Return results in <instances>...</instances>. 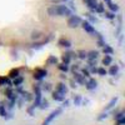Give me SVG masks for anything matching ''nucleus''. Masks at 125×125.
<instances>
[{"instance_id":"obj_21","label":"nucleus","mask_w":125,"mask_h":125,"mask_svg":"<svg viewBox=\"0 0 125 125\" xmlns=\"http://www.w3.org/2000/svg\"><path fill=\"white\" fill-rule=\"evenodd\" d=\"M19 75H20L19 69H13V70H10V73H9V78L10 79H14V78L19 76Z\"/></svg>"},{"instance_id":"obj_14","label":"nucleus","mask_w":125,"mask_h":125,"mask_svg":"<svg viewBox=\"0 0 125 125\" xmlns=\"http://www.w3.org/2000/svg\"><path fill=\"white\" fill-rule=\"evenodd\" d=\"M53 99L55 100V101H64L65 100V95H62V94H60V93H58L56 90L53 93Z\"/></svg>"},{"instance_id":"obj_26","label":"nucleus","mask_w":125,"mask_h":125,"mask_svg":"<svg viewBox=\"0 0 125 125\" xmlns=\"http://www.w3.org/2000/svg\"><path fill=\"white\" fill-rule=\"evenodd\" d=\"M86 56H88V53H86L85 50H79V51H78V58H79V59L84 60V59H86Z\"/></svg>"},{"instance_id":"obj_34","label":"nucleus","mask_w":125,"mask_h":125,"mask_svg":"<svg viewBox=\"0 0 125 125\" xmlns=\"http://www.w3.org/2000/svg\"><path fill=\"white\" fill-rule=\"evenodd\" d=\"M121 118H125V116H124V111H120V113L116 114V115H115V120H119V119H121Z\"/></svg>"},{"instance_id":"obj_37","label":"nucleus","mask_w":125,"mask_h":125,"mask_svg":"<svg viewBox=\"0 0 125 125\" xmlns=\"http://www.w3.org/2000/svg\"><path fill=\"white\" fill-rule=\"evenodd\" d=\"M116 121H118V125H124L125 124V118H121V119H119Z\"/></svg>"},{"instance_id":"obj_22","label":"nucleus","mask_w":125,"mask_h":125,"mask_svg":"<svg viewBox=\"0 0 125 125\" xmlns=\"http://www.w3.org/2000/svg\"><path fill=\"white\" fill-rule=\"evenodd\" d=\"M104 14V16H105L106 19H109V20H113V19H115V13H113V11H104L103 13Z\"/></svg>"},{"instance_id":"obj_2","label":"nucleus","mask_w":125,"mask_h":125,"mask_svg":"<svg viewBox=\"0 0 125 125\" xmlns=\"http://www.w3.org/2000/svg\"><path fill=\"white\" fill-rule=\"evenodd\" d=\"M61 111H62V109H61V108H59V109H56V110H54V111H51V113L49 114V115L46 116V119L44 120V123L41 124V125H49L50 123H53V120L60 115Z\"/></svg>"},{"instance_id":"obj_23","label":"nucleus","mask_w":125,"mask_h":125,"mask_svg":"<svg viewBox=\"0 0 125 125\" xmlns=\"http://www.w3.org/2000/svg\"><path fill=\"white\" fill-rule=\"evenodd\" d=\"M116 103H118V98H114V99H111V100H110V103H109L108 105L105 106V110H110L114 105H115Z\"/></svg>"},{"instance_id":"obj_30","label":"nucleus","mask_w":125,"mask_h":125,"mask_svg":"<svg viewBox=\"0 0 125 125\" xmlns=\"http://www.w3.org/2000/svg\"><path fill=\"white\" fill-rule=\"evenodd\" d=\"M86 16H88V19H89V23H91V24H95L96 21H98V20H96V18L95 16H93L91 14H86Z\"/></svg>"},{"instance_id":"obj_31","label":"nucleus","mask_w":125,"mask_h":125,"mask_svg":"<svg viewBox=\"0 0 125 125\" xmlns=\"http://www.w3.org/2000/svg\"><path fill=\"white\" fill-rule=\"evenodd\" d=\"M81 100H83L81 95H76V96L74 98V104H75V105H80V104H81Z\"/></svg>"},{"instance_id":"obj_18","label":"nucleus","mask_w":125,"mask_h":125,"mask_svg":"<svg viewBox=\"0 0 125 125\" xmlns=\"http://www.w3.org/2000/svg\"><path fill=\"white\" fill-rule=\"evenodd\" d=\"M98 55H99L98 51H94V50H91V51H89V53H88L86 59H88V60H96Z\"/></svg>"},{"instance_id":"obj_28","label":"nucleus","mask_w":125,"mask_h":125,"mask_svg":"<svg viewBox=\"0 0 125 125\" xmlns=\"http://www.w3.org/2000/svg\"><path fill=\"white\" fill-rule=\"evenodd\" d=\"M0 116L1 118L6 116V109H5V105H3V104H0Z\"/></svg>"},{"instance_id":"obj_19","label":"nucleus","mask_w":125,"mask_h":125,"mask_svg":"<svg viewBox=\"0 0 125 125\" xmlns=\"http://www.w3.org/2000/svg\"><path fill=\"white\" fill-rule=\"evenodd\" d=\"M118 73H119V66H118V65H111V66H110V69H109V74H110L111 76H115Z\"/></svg>"},{"instance_id":"obj_24","label":"nucleus","mask_w":125,"mask_h":125,"mask_svg":"<svg viewBox=\"0 0 125 125\" xmlns=\"http://www.w3.org/2000/svg\"><path fill=\"white\" fill-rule=\"evenodd\" d=\"M58 69H59L60 71H62V73H66V71L69 70V65L62 62V64H59V65H58Z\"/></svg>"},{"instance_id":"obj_4","label":"nucleus","mask_w":125,"mask_h":125,"mask_svg":"<svg viewBox=\"0 0 125 125\" xmlns=\"http://www.w3.org/2000/svg\"><path fill=\"white\" fill-rule=\"evenodd\" d=\"M34 91H35V101H34V108H38L39 104L41 101V88L40 85H35L34 86Z\"/></svg>"},{"instance_id":"obj_40","label":"nucleus","mask_w":125,"mask_h":125,"mask_svg":"<svg viewBox=\"0 0 125 125\" xmlns=\"http://www.w3.org/2000/svg\"><path fill=\"white\" fill-rule=\"evenodd\" d=\"M70 84H71V88H76V83H74V79L70 81Z\"/></svg>"},{"instance_id":"obj_9","label":"nucleus","mask_w":125,"mask_h":125,"mask_svg":"<svg viewBox=\"0 0 125 125\" xmlns=\"http://www.w3.org/2000/svg\"><path fill=\"white\" fill-rule=\"evenodd\" d=\"M85 85H86V89H88V90H94V89L96 88L98 83H96L95 79H89V80L85 83Z\"/></svg>"},{"instance_id":"obj_41","label":"nucleus","mask_w":125,"mask_h":125,"mask_svg":"<svg viewBox=\"0 0 125 125\" xmlns=\"http://www.w3.org/2000/svg\"><path fill=\"white\" fill-rule=\"evenodd\" d=\"M33 109H34V106H31V108H29V109H28V113L30 114V115H33Z\"/></svg>"},{"instance_id":"obj_36","label":"nucleus","mask_w":125,"mask_h":125,"mask_svg":"<svg viewBox=\"0 0 125 125\" xmlns=\"http://www.w3.org/2000/svg\"><path fill=\"white\" fill-rule=\"evenodd\" d=\"M98 45L99 46H104V45H105V41H104V39H99V41H98Z\"/></svg>"},{"instance_id":"obj_17","label":"nucleus","mask_w":125,"mask_h":125,"mask_svg":"<svg viewBox=\"0 0 125 125\" xmlns=\"http://www.w3.org/2000/svg\"><path fill=\"white\" fill-rule=\"evenodd\" d=\"M106 5H108V8L110 9V11H113V13L119 11V6H118L116 4H114V3H111V1H108Z\"/></svg>"},{"instance_id":"obj_11","label":"nucleus","mask_w":125,"mask_h":125,"mask_svg":"<svg viewBox=\"0 0 125 125\" xmlns=\"http://www.w3.org/2000/svg\"><path fill=\"white\" fill-rule=\"evenodd\" d=\"M74 81L75 83H79V84H85V78L81 74H79V73H76V71H74Z\"/></svg>"},{"instance_id":"obj_32","label":"nucleus","mask_w":125,"mask_h":125,"mask_svg":"<svg viewBox=\"0 0 125 125\" xmlns=\"http://www.w3.org/2000/svg\"><path fill=\"white\" fill-rule=\"evenodd\" d=\"M96 73H98V74L99 75H101V76H104V75H106V70H105V68H99L98 70H96Z\"/></svg>"},{"instance_id":"obj_7","label":"nucleus","mask_w":125,"mask_h":125,"mask_svg":"<svg viewBox=\"0 0 125 125\" xmlns=\"http://www.w3.org/2000/svg\"><path fill=\"white\" fill-rule=\"evenodd\" d=\"M58 93H60V94H62V95H66L68 94V91H69V89H68V86L64 84V83H59V84L56 85V89H55Z\"/></svg>"},{"instance_id":"obj_1","label":"nucleus","mask_w":125,"mask_h":125,"mask_svg":"<svg viewBox=\"0 0 125 125\" xmlns=\"http://www.w3.org/2000/svg\"><path fill=\"white\" fill-rule=\"evenodd\" d=\"M48 14L50 16H70L73 13L66 5H53L48 8Z\"/></svg>"},{"instance_id":"obj_15","label":"nucleus","mask_w":125,"mask_h":125,"mask_svg":"<svg viewBox=\"0 0 125 125\" xmlns=\"http://www.w3.org/2000/svg\"><path fill=\"white\" fill-rule=\"evenodd\" d=\"M103 51H104V54H105V55H111V54L114 53V49H113L110 45L105 44V45L103 46Z\"/></svg>"},{"instance_id":"obj_5","label":"nucleus","mask_w":125,"mask_h":125,"mask_svg":"<svg viewBox=\"0 0 125 125\" xmlns=\"http://www.w3.org/2000/svg\"><path fill=\"white\" fill-rule=\"evenodd\" d=\"M46 74H48V71L45 69H36L34 71V79L35 80H41L43 78L46 76Z\"/></svg>"},{"instance_id":"obj_33","label":"nucleus","mask_w":125,"mask_h":125,"mask_svg":"<svg viewBox=\"0 0 125 125\" xmlns=\"http://www.w3.org/2000/svg\"><path fill=\"white\" fill-rule=\"evenodd\" d=\"M81 75L84 76V78H89V76H90V73H89L88 69H83V70H81Z\"/></svg>"},{"instance_id":"obj_3","label":"nucleus","mask_w":125,"mask_h":125,"mask_svg":"<svg viewBox=\"0 0 125 125\" xmlns=\"http://www.w3.org/2000/svg\"><path fill=\"white\" fill-rule=\"evenodd\" d=\"M81 18L78 16V15H70L69 19H68V25L70 28H78L80 24H81Z\"/></svg>"},{"instance_id":"obj_13","label":"nucleus","mask_w":125,"mask_h":125,"mask_svg":"<svg viewBox=\"0 0 125 125\" xmlns=\"http://www.w3.org/2000/svg\"><path fill=\"white\" fill-rule=\"evenodd\" d=\"M58 44H59L60 46H64V48H70V46H71V41L68 40V39L61 38V39L58 41Z\"/></svg>"},{"instance_id":"obj_45","label":"nucleus","mask_w":125,"mask_h":125,"mask_svg":"<svg viewBox=\"0 0 125 125\" xmlns=\"http://www.w3.org/2000/svg\"><path fill=\"white\" fill-rule=\"evenodd\" d=\"M108 1H110V0H105V3H108Z\"/></svg>"},{"instance_id":"obj_16","label":"nucleus","mask_w":125,"mask_h":125,"mask_svg":"<svg viewBox=\"0 0 125 125\" xmlns=\"http://www.w3.org/2000/svg\"><path fill=\"white\" fill-rule=\"evenodd\" d=\"M23 81H24V78L19 75V76L14 78V80H13V85H15V86H21Z\"/></svg>"},{"instance_id":"obj_29","label":"nucleus","mask_w":125,"mask_h":125,"mask_svg":"<svg viewBox=\"0 0 125 125\" xmlns=\"http://www.w3.org/2000/svg\"><path fill=\"white\" fill-rule=\"evenodd\" d=\"M48 106H49L48 100H43V99H41V101H40V104H39V108H40V109H46Z\"/></svg>"},{"instance_id":"obj_25","label":"nucleus","mask_w":125,"mask_h":125,"mask_svg":"<svg viewBox=\"0 0 125 125\" xmlns=\"http://www.w3.org/2000/svg\"><path fill=\"white\" fill-rule=\"evenodd\" d=\"M111 61H113V58H111L110 55H105V58L103 59V64H104V65H110Z\"/></svg>"},{"instance_id":"obj_10","label":"nucleus","mask_w":125,"mask_h":125,"mask_svg":"<svg viewBox=\"0 0 125 125\" xmlns=\"http://www.w3.org/2000/svg\"><path fill=\"white\" fill-rule=\"evenodd\" d=\"M4 85L13 86V83L10 81V78L9 76H0V86H4Z\"/></svg>"},{"instance_id":"obj_38","label":"nucleus","mask_w":125,"mask_h":125,"mask_svg":"<svg viewBox=\"0 0 125 125\" xmlns=\"http://www.w3.org/2000/svg\"><path fill=\"white\" fill-rule=\"evenodd\" d=\"M40 35H39V33H38V31H36V33H35V31H34V33H33V35H31V38H33V39H38Z\"/></svg>"},{"instance_id":"obj_42","label":"nucleus","mask_w":125,"mask_h":125,"mask_svg":"<svg viewBox=\"0 0 125 125\" xmlns=\"http://www.w3.org/2000/svg\"><path fill=\"white\" fill-rule=\"evenodd\" d=\"M46 86H44V89L45 90H50V84H45Z\"/></svg>"},{"instance_id":"obj_35","label":"nucleus","mask_w":125,"mask_h":125,"mask_svg":"<svg viewBox=\"0 0 125 125\" xmlns=\"http://www.w3.org/2000/svg\"><path fill=\"white\" fill-rule=\"evenodd\" d=\"M23 98H24L25 100H30V99H31V96H30L29 93H23Z\"/></svg>"},{"instance_id":"obj_27","label":"nucleus","mask_w":125,"mask_h":125,"mask_svg":"<svg viewBox=\"0 0 125 125\" xmlns=\"http://www.w3.org/2000/svg\"><path fill=\"white\" fill-rule=\"evenodd\" d=\"M104 11H105L104 4H98V5H96V8H95V13H100V14H103Z\"/></svg>"},{"instance_id":"obj_43","label":"nucleus","mask_w":125,"mask_h":125,"mask_svg":"<svg viewBox=\"0 0 125 125\" xmlns=\"http://www.w3.org/2000/svg\"><path fill=\"white\" fill-rule=\"evenodd\" d=\"M69 105V100H65L64 101V105H62V106H68Z\"/></svg>"},{"instance_id":"obj_8","label":"nucleus","mask_w":125,"mask_h":125,"mask_svg":"<svg viewBox=\"0 0 125 125\" xmlns=\"http://www.w3.org/2000/svg\"><path fill=\"white\" fill-rule=\"evenodd\" d=\"M84 3H85V5L89 8L90 11L95 13V8H96V5H98L96 0H84Z\"/></svg>"},{"instance_id":"obj_12","label":"nucleus","mask_w":125,"mask_h":125,"mask_svg":"<svg viewBox=\"0 0 125 125\" xmlns=\"http://www.w3.org/2000/svg\"><path fill=\"white\" fill-rule=\"evenodd\" d=\"M71 56H75V58H76V55H75V54H71V53H66V54H64V55L61 56L62 62H64V64H68V65H69V62H70V60H71Z\"/></svg>"},{"instance_id":"obj_6","label":"nucleus","mask_w":125,"mask_h":125,"mask_svg":"<svg viewBox=\"0 0 125 125\" xmlns=\"http://www.w3.org/2000/svg\"><path fill=\"white\" fill-rule=\"evenodd\" d=\"M81 26H83V29H84L86 33H89V34H94V31H95V29H94V26H93V24L91 23H89V21H81V24H80Z\"/></svg>"},{"instance_id":"obj_20","label":"nucleus","mask_w":125,"mask_h":125,"mask_svg":"<svg viewBox=\"0 0 125 125\" xmlns=\"http://www.w3.org/2000/svg\"><path fill=\"white\" fill-rule=\"evenodd\" d=\"M46 64H48V65H56V64H58V59H56L55 56L51 55V56H49V58H48Z\"/></svg>"},{"instance_id":"obj_44","label":"nucleus","mask_w":125,"mask_h":125,"mask_svg":"<svg viewBox=\"0 0 125 125\" xmlns=\"http://www.w3.org/2000/svg\"><path fill=\"white\" fill-rule=\"evenodd\" d=\"M62 1H65V3H66V1H70V0H62Z\"/></svg>"},{"instance_id":"obj_39","label":"nucleus","mask_w":125,"mask_h":125,"mask_svg":"<svg viewBox=\"0 0 125 125\" xmlns=\"http://www.w3.org/2000/svg\"><path fill=\"white\" fill-rule=\"evenodd\" d=\"M106 116H108V115H106V114H105V113H103V114H101V115H100V116L98 118V120H103L104 118H106Z\"/></svg>"}]
</instances>
